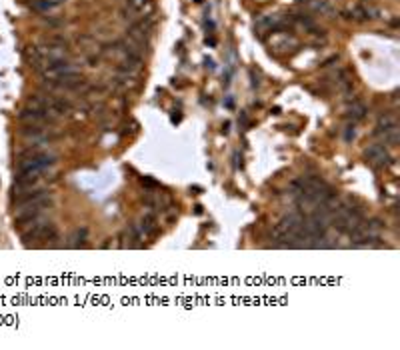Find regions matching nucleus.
Instances as JSON below:
<instances>
[{
  "instance_id": "1",
  "label": "nucleus",
  "mask_w": 400,
  "mask_h": 350,
  "mask_svg": "<svg viewBox=\"0 0 400 350\" xmlns=\"http://www.w3.org/2000/svg\"><path fill=\"white\" fill-rule=\"evenodd\" d=\"M22 238L26 240H54L56 238V228L54 224H50V222L46 220H37L34 224H30V228L22 234Z\"/></svg>"
},
{
  "instance_id": "2",
  "label": "nucleus",
  "mask_w": 400,
  "mask_h": 350,
  "mask_svg": "<svg viewBox=\"0 0 400 350\" xmlns=\"http://www.w3.org/2000/svg\"><path fill=\"white\" fill-rule=\"evenodd\" d=\"M364 156L368 158V162H372L374 166H386L390 162V154L388 150L380 144H370L364 148Z\"/></svg>"
},
{
  "instance_id": "3",
  "label": "nucleus",
  "mask_w": 400,
  "mask_h": 350,
  "mask_svg": "<svg viewBox=\"0 0 400 350\" xmlns=\"http://www.w3.org/2000/svg\"><path fill=\"white\" fill-rule=\"evenodd\" d=\"M20 120H22V122H26V124H44V126H46V124H48V122H52L54 118L44 110L26 108V110H22V114H20Z\"/></svg>"
},
{
  "instance_id": "4",
  "label": "nucleus",
  "mask_w": 400,
  "mask_h": 350,
  "mask_svg": "<svg viewBox=\"0 0 400 350\" xmlns=\"http://www.w3.org/2000/svg\"><path fill=\"white\" fill-rule=\"evenodd\" d=\"M150 28H152V22H150V19L140 20V22H136V24H134V26L130 28L128 36L132 38V40H136L138 44L146 46V38H148V32H150Z\"/></svg>"
},
{
  "instance_id": "5",
  "label": "nucleus",
  "mask_w": 400,
  "mask_h": 350,
  "mask_svg": "<svg viewBox=\"0 0 400 350\" xmlns=\"http://www.w3.org/2000/svg\"><path fill=\"white\" fill-rule=\"evenodd\" d=\"M376 134L382 138L384 144H390V146H396L400 142V128L398 124L396 126H390V128H378Z\"/></svg>"
},
{
  "instance_id": "6",
  "label": "nucleus",
  "mask_w": 400,
  "mask_h": 350,
  "mask_svg": "<svg viewBox=\"0 0 400 350\" xmlns=\"http://www.w3.org/2000/svg\"><path fill=\"white\" fill-rule=\"evenodd\" d=\"M342 16L346 20H354V22H366L364 19V10H362V4H348L344 10H342Z\"/></svg>"
},
{
  "instance_id": "7",
  "label": "nucleus",
  "mask_w": 400,
  "mask_h": 350,
  "mask_svg": "<svg viewBox=\"0 0 400 350\" xmlns=\"http://www.w3.org/2000/svg\"><path fill=\"white\" fill-rule=\"evenodd\" d=\"M144 202L148 204V206H152L154 210H164V208L170 204V200H168V196H164L162 192H152V194L146 196Z\"/></svg>"
},
{
  "instance_id": "8",
  "label": "nucleus",
  "mask_w": 400,
  "mask_h": 350,
  "mask_svg": "<svg viewBox=\"0 0 400 350\" xmlns=\"http://www.w3.org/2000/svg\"><path fill=\"white\" fill-rule=\"evenodd\" d=\"M136 228L140 230L142 236H148V234L156 232V218H154L152 214H144V216L138 220V226H136Z\"/></svg>"
},
{
  "instance_id": "9",
  "label": "nucleus",
  "mask_w": 400,
  "mask_h": 350,
  "mask_svg": "<svg viewBox=\"0 0 400 350\" xmlns=\"http://www.w3.org/2000/svg\"><path fill=\"white\" fill-rule=\"evenodd\" d=\"M346 116L354 122V120H362L364 116H366V106H364L362 102H358V100H352V104H348V108H346Z\"/></svg>"
},
{
  "instance_id": "10",
  "label": "nucleus",
  "mask_w": 400,
  "mask_h": 350,
  "mask_svg": "<svg viewBox=\"0 0 400 350\" xmlns=\"http://www.w3.org/2000/svg\"><path fill=\"white\" fill-rule=\"evenodd\" d=\"M60 4H64V0H34L32 2V8L38 12H48V10H54Z\"/></svg>"
},
{
  "instance_id": "11",
  "label": "nucleus",
  "mask_w": 400,
  "mask_h": 350,
  "mask_svg": "<svg viewBox=\"0 0 400 350\" xmlns=\"http://www.w3.org/2000/svg\"><path fill=\"white\" fill-rule=\"evenodd\" d=\"M270 44H272L274 48H278V50H284V48H288V46L294 44V38H290L288 34H284V32H280V34H276L270 40Z\"/></svg>"
},
{
  "instance_id": "12",
  "label": "nucleus",
  "mask_w": 400,
  "mask_h": 350,
  "mask_svg": "<svg viewBox=\"0 0 400 350\" xmlns=\"http://www.w3.org/2000/svg\"><path fill=\"white\" fill-rule=\"evenodd\" d=\"M86 228H78V230H74L72 232V236H70V242H68V246L70 248H78V246H82L84 244V240H86Z\"/></svg>"
},
{
  "instance_id": "13",
  "label": "nucleus",
  "mask_w": 400,
  "mask_h": 350,
  "mask_svg": "<svg viewBox=\"0 0 400 350\" xmlns=\"http://www.w3.org/2000/svg\"><path fill=\"white\" fill-rule=\"evenodd\" d=\"M146 4H148V0H126L128 12H132V14H136V12H142Z\"/></svg>"
},
{
  "instance_id": "14",
  "label": "nucleus",
  "mask_w": 400,
  "mask_h": 350,
  "mask_svg": "<svg viewBox=\"0 0 400 350\" xmlns=\"http://www.w3.org/2000/svg\"><path fill=\"white\" fill-rule=\"evenodd\" d=\"M398 122H396V118L392 116V114H384L378 118V128H390V126H396Z\"/></svg>"
}]
</instances>
